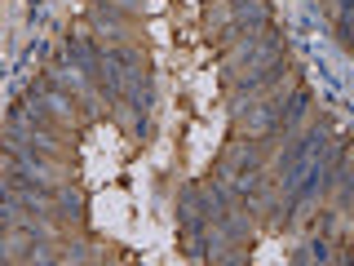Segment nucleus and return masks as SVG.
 Masks as SVG:
<instances>
[{
	"instance_id": "obj_1",
	"label": "nucleus",
	"mask_w": 354,
	"mask_h": 266,
	"mask_svg": "<svg viewBox=\"0 0 354 266\" xmlns=\"http://www.w3.org/2000/svg\"><path fill=\"white\" fill-rule=\"evenodd\" d=\"M279 111H283L279 98H266V103H252L248 111L235 107V120L248 138H266V133H279Z\"/></svg>"
},
{
	"instance_id": "obj_2",
	"label": "nucleus",
	"mask_w": 354,
	"mask_h": 266,
	"mask_svg": "<svg viewBox=\"0 0 354 266\" xmlns=\"http://www.w3.org/2000/svg\"><path fill=\"white\" fill-rule=\"evenodd\" d=\"M230 27L235 31H266L270 27V5L266 0H230Z\"/></svg>"
},
{
	"instance_id": "obj_3",
	"label": "nucleus",
	"mask_w": 354,
	"mask_h": 266,
	"mask_svg": "<svg viewBox=\"0 0 354 266\" xmlns=\"http://www.w3.org/2000/svg\"><path fill=\"white\" fill-rule=\"evenodd\" d=\"M243 173H257V151H252L248 142H235V147L226 151V160H221V182H235Z\"/></svg>"
},
{
	"instance_id": "obj_4",
	"label": "nucleus",
	"mask_w": 354,
	"mask_h": 266,
	"mask_svg": "<svg viewBox=\"0 0 354 266\" xmlns=\"http://www.w3.org/2000/svg\"><path fill=\"white\" fill-rule=\"evenodd\" d=\"M97 58H102V49H93V44H88L84 36H66V62H71L80 76H88V80H93Z\"/></svg>"
},
{
	"instance_id": "obj_5",
	"label": "nucleus",
	"mask_w": 354,
	"mask_h": 266,
	"mask_svg": "<svg viewBox=\"0 0 354 266\" xmlns=\"http://www.w3.org/2000/svg\"><path fill=\"white\" fill-rule=\"evenodd\" d=\"M53 204L62 209V218H80L84 213V195L71 191V186H58V191H53Z\"/></svg>"
},
{
	"instance_id": "obj_6",
	"label": "nucleus",
	"mask_w": 354,
	"mask_h": 266,
	"mask_svg": "<svg viewBox=\"0 0 354 266\" xmlns=\"http://www.w3.org/2000/svg\"><path fill=\"white\" fill-rule=\"evenodd\" d=\"M301 258H310V262H328V244L315 240V244H310V253H301Z\"/></svg>"
},
{
	"instance_id": "obj_7",
	"label": "nucleus",
	"mask_w": 354,
	"mask_h": 266,
	"mask_svg": "<svg viewBox=\"0 0 354 266\" xmlns=\"http://www.w3.org/2000/svg\"><path fill=\"white\" fill-rule=\"evenodd\" d=\"M9 209H14V186L0 182V213H9Z\"/></svg>"
}]
</instances>
